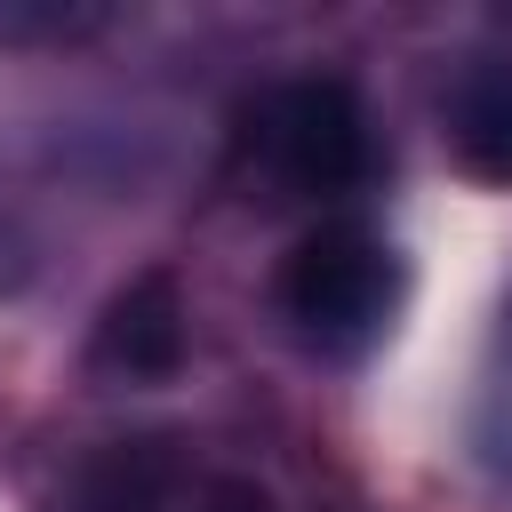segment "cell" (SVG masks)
<instances>
[{
    "instance_id": "cell-1",
    "label": "cell",
    "mask_w": 512,
    "mask_h": 512,
    "mask_svg": "<svg viewBox=\"0 0 512 512\" xmlns=\"http://www.w3.org/2000/svg\"><path fill=\"white\" fill-rule=\"evenodd\" d=\"M248 152L296 200H336L368 176V112L344 80H288L248 112Z\"/></svg>"
},
{
    "instance_id": "cell-2",
    "label": "cell",
    "mask_w": 512,
    "mask_h": 512,
    "mask_svg": "<svg viewBox=\"0 0 512 512\" xmlns=\"http://www.w3.org/2000/svg\"><path fill=\"white\" fill-rule=\"evenodd\" d=\"M400 296V272H392V248L360 224H320L312 240H296V256L280 264V304L304 336L320 344H360L384 328Z\"/></svg>"
},
{
    "instance_id": "cell-3",
    "label": "cell",
    "mask_w": 512,
    "mask_h": 512,
    "mask_svg": "<svg viewBox=\"0 0 512 512\" xmlns=\"http://www.w3.org/2000/svg\"><path fill=\"white\" fill-rule=\"evenodd\" d=\"M104 360L128 368V376H168V368L184 360V296H176L168 272H144V280L112 304V320H104Z\"/></svg>"
},
{
    "instance_id": "cell-4",
    "label": "cell",
    "mask_w": 512,
    "mask_h": 512,
    "mask_svg": "<svg viewBox=\"0 0 512 512\" xmlns=\"http://www.w3.org/2000/svg\"><path fill=\"white\" fill-rule=\"evenodd\" d=\"M448 144L472 176L512 184V72H480L448 104Z\"/></svg>"
}]
</instances>
